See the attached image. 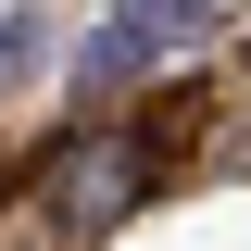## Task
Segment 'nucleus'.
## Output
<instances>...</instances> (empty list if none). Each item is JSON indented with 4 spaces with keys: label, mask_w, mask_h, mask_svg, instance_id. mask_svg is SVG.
Instances as JSON below:
<instances>
[{
    "label": "nucleus",
    "mask_w": 251,
    "mask_h": 251,
    "mask_svg": "<svg viewBox=\"0 0 251 251\" xmlns=\"http://www.w3.org/2000/svg\"><path fill=\"white\" fill-rule=\"evenodd\" d=\"M138 188H151V151H138V138H88V151L50 163V214L63 226H100V214H126Z\"/></svg>",
    "instance_id": "1"
}]
</instances>
